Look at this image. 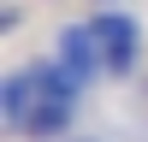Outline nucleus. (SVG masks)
Segmentation results:
<instances>
[{
    "label": "nucleus",
    "instance_id": "nucleus-5",
    "mask_svg": "<svg viewBox=\"0 0 148 142\" xmlns=\"http://www.w3.org/2000/svg\"><path fill=\"white\" fill-rule=\"evenodd\" d=\"M65 142H95V136H65Z\"/></svg>",
    "mask_w": 148,
    "mask_h": 142
},
{
    "label": "nucleus",
    "instance_id": "nucleus-3",
    "mask_svg": "<svg viewBox=\"0 0 148 142\" xmlns=\"http://www.w3.org/2000/svg\"><path fill=\"white\" fill-rule=\"evenodd\" d=\"M30 113H36V77H30V65H18V71L0 77V124H6L12 136H24Z\"/></svg>",
    "mask_w": 148,
    "mask_h": 142
},
{
    "label": "nucleus",
    "instance_id": "nucleus-4",
    "mask_svg": "<svg viewBox=\"0 0 148 142\" xmlns=\"http://www.w3.org/2000/svg\"><path fill=\"white\" fill-rule=\"evenodd\" d=\"M71 118H77L71 101H47V95H36V113H30V124H24V142H65Z\"/></svg>",
    "mask_w": 148,
    "mask_h": 142
},
{
    "label": "nucleus",
    "instance_id": "nucleus-2",
    "mask_svg": "<svg viewBox=\"0 0 148 142\" xmlns=\"http://www.w3.org/2000/svg\"><path fill=\"white\" fill-rule=\"evenodd\" d=\"M53 59L71 71V77L89 89L95 77H107V59H101V42H95V30L89 24H65L59 30V42H53Z\"/></svg>",
    "mask_w": 148,
    "mask_h": 142
},
{
    "label": "nucleus",
    "instance_id": "nucleus-1",
    "mask_svg": "<svg viewBox=\"0 0 148 142\" xmlns=\"http://www.w3.org/2000/svg\"><path fill=\"white\" fill-rule=\"evenodd\" d=\"M95 30V42H101V59H107V77H130L136 71V53H142V24L130 18V12L119 6H101L83 18Z\"/></svg>",
    "mask_w": 148,
    "mask_h": 142
}]
</instances>
